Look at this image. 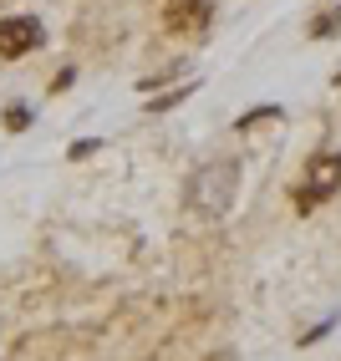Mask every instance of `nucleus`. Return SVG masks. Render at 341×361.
<instances>
[{
	"label": "nucleus",
	"instance_id": "1",
	"mask_svg": "<svg viewBox=\"0 0 341 361\" xmlns=\"http://www.w3.org/2000/svg\"><path fill=\"white\" fill-rule=\"evenodd\" d=\"M239 194V163L234 158H219V163H204L199 173L189 178V209L204 214V219H219Z\"/></svg>",
	"mask_w": 341,
	"mask_h": 361
},
{
	"label": "nucleus",
	"instance_id": "2",
	"mask_svg": "<svg viewBox=\"0 0 341 361\" xmlns=\"http://www.w3.org/2000/svg\"><path fill=\"white\" fill-rule=\"evenodd\" d=\"M336 188H341V153H321V158L311 163L306 183L296 188V209H301V214H311L321 199H331Z\"/></svg>",
	"mask_w": 341,
	"mask_h": 361
},
{
	"label": "nucleus",
	"instance_id": "3",
	"mask_svg": "<svg viewBox=\"0 0 341 361\" xmlns=\"http://www.w3.org/2000/svg\"><path fill=\"white\" fill-rule=\"evenodd\" d=\"M214 20V0H163V26L174 36H204Z\"/></svg>",
	"mask_w": 341,
	"mask_h": 361
},
{
	"label": "nucleus",
	"instance_id": "4",
	"mask_svg": "<svg viewBox=\"0 0 341 361\" xmlns=\"http://www.w3.org/2000/svg\"><path fill=\"white\" fill-rule=\"evenodd\" d=\"M41 41H46L41 20H31V16H6V20H0V56H6V61L31 56Z\"/></svg>",
	"mask_w": 341,
	"mask_h": 361
},
{
	"label": "nucleus",
	"instance_id": "5",
	"mask_svg": "<svg viewBox=\"0 0 341 361\" xmlns=\"http://www.w3.org/2000/svg\"><path fill=\"white\" fill-rule=\"evenodd\" d=\"M331 31H341V6H336V11H326V16H316V20H311V36H331Z\"/></svg>",
	"mask_w": 341,
	"mask_h": 361
},
{
	"label": "nucleus",
	"instance_id": "6",
	"mask_svg": "<svg viewBox=\"0 0 341 361\" xmlns=\"http://www.w3.org/2000/svg\"><path fill=\"white\" fill-rule=\"evenodd\" d=\"M189 92H193V87H179V92H168V97H158V102H153V117H158V112H168V107H179Z\"/></svg>",
	"mask_w": 341,
	"mask_h": 361
},
{
	"label": "nucleus",
	"instance_id": "7",
	"mask_svg": "<svg viewBox=\"0 0 341 361\" xmlns=\"http://www.w3.org/2000/svg\"><path fill=\"white\" fill-rule=\"evenodd\" d=\"M26 123H31V112H26V107H11V112H6V128H11V133H20Z\"/></svg>",
	"mask_w": 341,
	"mask_h": 361
},
{
	"label": "nucleus",
	"instance_id": "8",
	"mask_svg": "<svg viewBox=\"0 0 341 361\" xmlns=\"http://www.w3.org/2000/svg\"><path fill=\"white\" fill-rule=\"evenodd\" d=\"M97 148H102L97 137H87V142H71V158H82V153H97Z\"/></svg>",
	"mask_w": 341,
	"mask_h": 361
}]
</instances>
